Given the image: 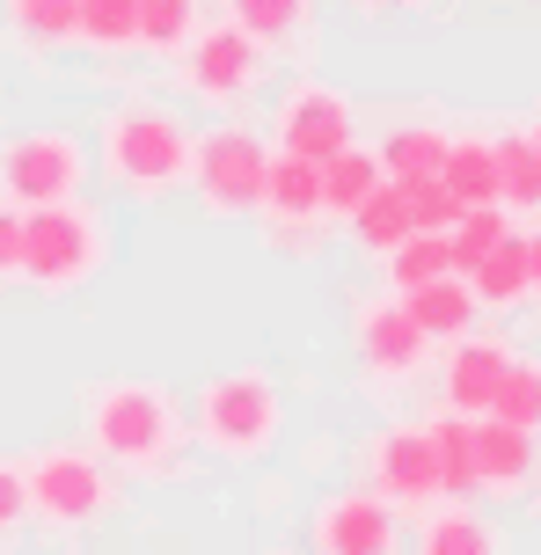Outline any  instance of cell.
Listing matches in <instances>:
<instances>
[{"label": "cell", "mask_w": 541, "mask_h": 555, "mask_svg": "<svg viewBox=\"0 0 541 555\" xmlns=\"http://www.w3.org/2000/svg\"><path fill=\"white\" fill-rule=\"evenodd\" d=\"M279 380L263 365H242V373H212L198 395V439L228 461H249L279 439Z\"/></svg>", "instance_id": "obj_4"}, {"label": "cell", "mask_w": 541, "mask_h": 555, "mask_svg": "<svg viewBox=\"0 0 541 555\" xmlns=\"http://www.w3.org/2000/svg\"><path fill=\"white\" fill-rule=\"evenodd\" d=\"M263 176H271V146L242 125L191 139V183L212 212H257L263 205Z\"/></svg>", "instance_id": "obj_6"}, {"label": "cell", "mask_w": 541, "mask_h": 555, "mask_svg": "<svg viewBox=\"0 0 541 555\" xmlns=\"http://www.w3.org/2000/svg\"><path fill=\"white\" fill-rule=\"evenodd\" d=\"M373 490L388 504H439V446H431V424H388L373 439Z\"/></svg>", "instance_id": "obj_9"}, {"label": "cell", "mask_w": 541, "mask_h": 555, "mask_svg": "<svg viewBox=\"0 0 541 555\" xmlns=\"http://www.w3.org/2000/svg\"><path fill=\"white\" fill-rule=\"evenodd\" d=\"M29 519V490H23V468L0 461V533H15Z\"/></svg>", "instance_id": "obj_34"}, {"label": "cell", "mask_w": 541, "mask_h": 555, "mask_svg": "<svg viewBox=\"0 0 541 555\" xmlns=\"http://www.w3.org/2000/svg\"><path fill=\"white\" fill-rule=\"evenodd\" d=\"M351 234H359V249H396L402 234H417V227H410V205H402V191L396 183H381V191L366 197V205H359V212H351Z\"/></svg>", "instance_id": "obj_28"}, {"label": "cell", "mask_w": 541, "mask_h": 555, "mask_svg": "<svg viewBox=\"0 0 541 555\" xmlns=\"http://www.w3.org/2000/svg\"><path fill=\"white\" fill-rule=\"evenodd\" d=\"M447 139H454V132H439V125H396V132L373 146V154H381V176H388V183L439 176V162H447Z\"/></svg>", "instance_id": "obj_20"}, {"label": "cell", "mask_w": 541, "mask_h": 555, "mask_svg": "<svg viewBox=\"0 0 541 555\" xmlns=\"http://www.w3.org/2000/svg\"><path fill=\"white\" fill-rule=\"evenodd\" d=\"M381 183H388V176H381V154L351 139L344 154H330V162H322V212H330V220H351V212H359Z\"/></svg>", "instance_id": "obj_18"}, {"label": "cell", "mask_w": 541, "mask_h": 555, "mask_svg": "<svg viewBox=\"0 0 541 555\" xmlns=\"http://www.w3.org/2000/svg\"><path fill=\"white\" fill-rule=\"evenodd\" d=\"M541 475V439L519 431L505 416H476V490H498V498H519Z\"/></svg>", "instance_id": "obj_13"}, {"label": "cell", "mask_w": 541, "mask_h": 555, "mask_svg": "<svg viewBox=\"0 0 541 555\" xmlns=\"http://www.w3.org/2000/svg\"><path fill=\"white\" fill-rule=\"evenodd\" d=\"M431 446H439V490L447 498H476V416H439L431 424Z\"/></svg>", "instance_id": "obj_25"}, {"label": "cell", "mask_w": 541, "mask_h": 555, "mask_svg": "<svg viewBox=\"0 0 541 555\" xmlns=\"http://www.w3.org/2000/svg\"><path fill=\"white\" fill-rule=\"evenodd\" d=\"M351 146V103L337 88H293L279 103V154H300V162H330Z\"/></svg>", "instance_id": "obj_12"}, {"label": "cell", "mask_w": 541, "mask_h": 555, "mask_svg": "<svg viewBox=\"0 0 541 555\" xmlns=\"http://www.w3.org/2000/svg\"><path fill=\"white\" fill-rule=\"evenodd\" d=\"M88 154L74 132H15L0 139V197L15 205H59V197H81Z\"/></svg>", "instance_id": "obj_7"}, {"label": "cell", "mask_w": 541, "mask_h": 555, "mask_svg": "<svg viewBox=\"0 0 541 555\" xmlns=\"http://www.w3.org/2000/svg\"><path fill=\"white\" fill-rule=\"evenodd\" d=\"M498 205L505 212H541V146L527 132L498 139Z\"/></svg>", "instance_id": "obj_24"}, {"label": "cell", "mask_w": 541, "mask_h": 555, "mask_svg": "<svg viewBox=\"0 0 541 555\" xmlns=\"http://www.w3.org/2000/svg\"><path fill=\"white\" fill-rule=\"evenodd\" d=\"M468 293H476V307H519L527 300V234H505V242L468 271Z\"/></svg>", "instance_id": "obj_23"}, {"label": "cell", "mask_w": 541, "mask_h": 555, "mask_svg": "<svg viewBox=\"0 0 541 555\" xmlns=\"http://www.w3.org/2000/svg\"><path fill=\"white\" fill-rule=\"evenodd\" d=\"M88 439L117 468L162 475L176 461V402L154 380H103L88 395Z\"/></svg>", "instance_id": "obj_1"}, {"label": "cell", "mask_w": 541, "mask_h": 555, "mask_svg": "<svg viewBox=\"0 0 541 555\" xmlns=\"http://www.w3.org/2000/svg\"><path fill=\"white\" fill-rule=\"evenodd\" d=\"M8 278H23V205L15 197H0V285Z\"/></svg>", "instance_id": "obj_33"}, {"label": "cell", "mask_w": 541, "mask_h": 555, "mask_svg": "<svg viewBox=\"0 0 541 555\" xmlns=\"http://www.w3.org/2000/svg\"><path fill=\"white\" fill-rule=\"evenodd\" d=\"M198 37V0H140V44L146 52H183Z\"/></svg>", "instance_id": "obj_31"}, {"label": "cell", "mask_w": 541, "mask_h": 555, "mask_svg": "<svg viewBox=\"0 0 541 555\" xmlns=\"http://www.w3.org/2000/svg\"><path fill=\"white\" fill-rule=\"evenodd\" d=\"M81 44L132 52L140 44V0H81Z\"/></svg>", "instance_id": "obj_30"}, {"label": "cell", "mask_w": 541, "mask_h": 555, "mask_svg": "<svg viewBox=\"0 0 541 555\" xmlns=\"http://www.w3.org/2000/svg\"><path fill=\"white\" fill-rule=\"evenodd\" d=\"M183 66L205 103H242L263 81V44H249L234 23H198V37L183 44Z\"/></svg>", "instance_id": "obj_8"}, {"label": "cell", "mask_w": 541, "mask_h": 555, "mask_svg": "<svg viewBox=\"0 0 541 555\" xmlns=\"http://www.w3.org/2000/svg\"><path fill=\"white\" fill-rule=\"evenodd\" d=\"M351 344H359V365H366V373H381V380H410V373L425 365V351H431V336L410 322V307H402L396 293L359 307Z\"/></svg>", "instance_id": "obj_11"}, {"label": "cell", "mask_w": 541, "mask_h": 555, "mask_svg": "<svg viewBox=\"0 0 541 555\" xmlns=\"http://www.w3.org/2000/svg\"><path fill=\"white\" fill-rule=\"evenodd\" d=\"M396 191H402V205H410V227H417V234H447V227L461 220L454 191H447L439 176H417V183H396Z\"/></svg>", "instance_id": "obj_32"}, {"label": "cell", "mask_w": 541, "mask_h": 555, "mask_svg": "<svg viewBox=\"0 0 541 555\" xmlns=\"http://www.w3.org/2000/svg\"><path fill=\"white\" fill-rule=\"evenodd\" d=\"M228 23L249 37V44H293V37H308L314 23V0H228Z\"/></svg>", "instance_id": "obj_21"}, {"label": "cell", "mask_w": 541, "mask_h": 555, "mask_svg": "<svg viewBox=\"0 0 541 555\" xmlns=\"http://www.w3.org/2000/svg\"><path fill=\"white\" fill-rule=\"evenodd\" d=\"M519 132H527V139H534V146H541V111H534V117H527V125H519Z\"/></svg>", "instance_id": "obj_36"}, {"label": "cell", "mask_w": 541, "mask_h": 555, "mask_svg": "<svg viewBox=\"0 0 541 555\" xmlns=\"http://www.w3.org/2000/svg\"><path fill=\"white\" fill-rule=\"evenodd\" d=\"M263 220H322V162L279 154L271 146V176H263Z\"/></svg>", "instance_id": "obj_16"}, {"label": "cell", "mask_w": 541, "mask_h": 555, "mask_svg": "<svg viewBox=\"0 0 541 555\" xmlns=\"http://www.w3.org/2000/svg\"><path fill=\"white\" fill-rule=\"evenodd\" d=\"M373 8H425V0H373Z\"/></svg>", "instance_id": "obj_37"}, {"label": "cell", "mask_w": 541, "mask_h": 555, "mask_svg": "<svg viewBox=\"0 0 541 555\" xmlns=\"http://www.w3.org/2000/svg\"><path fill=\"white\" fill-rule=\"evenodd\" d=\"M402 527L381 490H337L314 512V555H396Z\"/></svg>", "instance_id": "obj_10"}, {"label": "cell", "mask_w": 541, "mask_h": 555, "mask_svg": "<svg viewBox=\"0 0 541 555\" xmlns=\"http://www.w3.org/2000/svg\"><path fill=\"white\" fill-rule=\"evenodd\" d=\"M417 555H505L498 527H490L484 512H468V504H447V512H431L425 519V541Z\"/></svg>", "instance_id": "obj_22"}, {"label": "cell", "mask_w": 541, "mask_h": 555, "mask_svg": "<svg viewBox=\"0 0 541 555\" xmlns=\"http://www.w3.org/2000/svg\"><path fill=\"white\" fill-rule=\"evenodd\" d=\"M103 220L88 212L81 197L59 205H23V278L37 293H74L103 271Z\"/></svg>", "instance_id": "obj_3"}, {"label": "cell", "mask_w": 541, "mask_h": 555, "mask_svg": "<svg viewBox=\"0 0 541 555\" xmlns=\"http://www.w3.org/2000/svg\"><path fill=\"white\" fill-rule=\"evenodd\" d=\"M454 271V249H447V234H402L396 249H388V293H417L431 278Z\"/></svg>", "instance_id": "obj_26"}, {"label": "cell", "mask_w": 541, "mask_h": 555, "mask_svg": "<svg viewBox=\"0 0 541 555\" xmlns=\"http://www.w3.org/2000/svg\"><path fill=\"white\" fill-rule=\"evenodd\" d=\"M490 416H505V424H519V431L541 439V359L505 365V380H498V395H490Z\"/></svg>", "instance_id": "obj_29"}, {"label": "cell", "mask_w": 541, "mask_h": 555, "mask_svg": "<svg viewBox=\"0 0 541 555\" xmlns=\"http://www.w3.org/2000/svg\"><path fill=\"white\" fill-rule=\"evenodd\" d=\"M23 490H29V512L59 533L95 527V519L111 512V475H103V461L81 453V446H44L23 468Z\"/></svg>", "instance_id": "obj_5"}, {"label": "cell", "mask_w": 541, "mask_h": 555, "mask_svg": "<svg viewBox=\"0 0 541 555\" xmlns=\"http://www.w3.org/2000/svg\"><path fill=\"white\" fill-rule=\"evenodd\" d=\"M439 183L454 191V205H498V139H476L461 132L447 139V162H439Z\"/></svg>", "instance_id": "obj_17"}, {"label": "cell", "mask_w": 541, "mask_h": 555, "mask_svg": "<svg viewBox=\"0 0 541 555\" xmlns=\"http://www.w3.org/2000/svg\"><path fill=\"white\" fill-rule=\"evenodd\" d=\"M8 29L23 37L29 52H59V44H81V0H0Z\"/></svg>", "instance_id": "obj_19"}, {"label": "cell", "mask_w": 541, "mask_h": 555, "mask_svg": "<svg viewBox=\"0 0 541 555\" xmlns=\"http://www.w3.org/2000/svg\"><path fill=\"white\" fill-rule=\"evenodd\" d=\"M527 300H541V227L527 234Z\"/></svg>", "instance_id": "obj_35"}, {"label": "cell", "mask_w": 541, "mask_h": 555, "mask_svg": "<svg viewBox=\"0 0 541 555\" xmlns=\"http://www.w3.org/2000/svg\"><path fill=\"white\" fill-rule=\"evenodd\" d=\"M505 365H513V351H505L498 336H461L454 359H447V410L454 416H490V395L505 380Z\"/></svg>", "instance_id": "obj_14"}, {"label": "cell", "mask_w": 541, "mask_h": 555, "mask_svg": "<svg viewBox=\"0 0 541 555\" xmlns=\"http://www.w3.org/2000/svg\"><path fill=\"white\" fill-rule=\"evenodd\" d=\"M505 234H513V212H505V205H468V212H461V220L447 227L454 271L468 278V271H476V263H484L490 249H498V242H505Z\"/></svg>", "instance_id": "obj_27"}, {"label": "cell", "mask_w": 541, "mask_h": 555, "mask_svg": "<svg viewBox=\"0 0 541 555\" xmlns=\"http://www.w3.org/2000/svg\"><path fill=\"white\" fill-rule=\"evenodd\" d=\"M402 307H410V322L431 336V344H461V336H476V293H468V278L447 271L431 278V285H417V293H396Z\"/></svg>", "instance_id": "obj_15"}, {"label": "cell", "mask_w": 541, "mask_h": 555, "mask_svg": "<svg viewBox=\"0 0 541 555\" xmlns=\"http://www.w3.org/2000/svg\"><path fill=\"white\" fill-rule=\"evenodd\" d=\"M103 168L111 183L140 197H162L191 176V132L176 111H154V103H125V111L103 117Z\"/></svg>", "instance_id": "obj_2"}]
</instances>
